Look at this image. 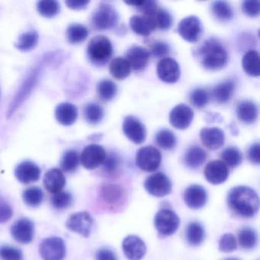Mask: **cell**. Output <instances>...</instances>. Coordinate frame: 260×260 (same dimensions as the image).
Instances as JSON below:
<instances>
[{
    "label": "cell",
    "instance_id": "6da1fadb",
    "mask_svg": "<svg viewBox=\"0 0 260 260\" xmlns=\"http://www.w3.org/2000/svg\"><path fill=\"white\" fill-rule=\"evenodd\" d=\"M228 204L233 212L245 218L253 217L259 208L258 194L247 186H237L228 193Z\"/></svg>",
    "mask_w": 260,
    "mask_h": 260
},
{
    "label": "cell",
    "instance_id": "7a4b0ae2",
    "mask_svg": "<svg viewBox=\"0 0 260 260\" xmlns=\"http://www.w3.org/2000/svg\"><path fill=\"white\" fill-rule=\"evenodd\" d=\"M57 60L58 59H57V54L51 53V54L45 56V57L39 62V64L31 70V72L29 73L28 77L21 86L20 89L16 93L14 100L10 104L8 112H7V118H10L17 110L18 108L20 107L21 105L29 96L30 94L31 93L33 89L37 85L42 72H43V69H45L48 63L57 62Z\"/></svg>",
    "mask_w": 260,
    "mask_h": 260
},
{
    "label": "cell",
    "instance_id": "3957f363",
    "mask_svg": "<svg viewBox=\"0 0 260 260\" xmlns=\"http://www.w3.org/2000/svg\"><path fill=\"white\" fill-rule=\"evenodd\" d=\"M201 63L205 69L219 71L223 69L228 60V54L223 45L216 39H208L199 50Z\"/></svg>",
    "mask_w": 260,
    "mask_h": 260
},
{
    "label": "cell",
    "instance_id": "277c9868",
    "mask_svg": "<svg viewBox=\"0 0 260 260\" xmlns=\"http://www.w3.org/2000/svg\"><path fill=\"white\" fill-rule=\"evenodd\" d=\"M113 54V48L109 39L105 36H96L89 42L87 56L91 63L96 66L106 64Z\"/></svg>",
    "mask_w": 260,
    "mask_h": 260
},
{
    "label": "cell",
    "instance_id": "5b68a950",
    "mask_svg": "<svg viewBox=\"0 0 260 260\" xmlns=\"http://www.w3.org/2000/svg\"><path fill=\"white\" fill-rule=\"evenodd\" d=\"M118 14L112 6L101 4L92 14L91 24L95 29L106 31L116 25Z\"/></svg>",
    "mask_w": 260,
    "mask_h": 260
},
{
    "label": "cell",
    "instance_id": "8992f818",
    "mask_svg": "<svg viewBox=\"0 0 260 260\" xmlns=\"http://www.w3.org/2000/svg\"><path fill=\"white\" fill-rule=\"evenodd\" d=\"M100 199L106 208L111 211H115L119 209L125 203V191L120 185L105 184L100 189Z\"/></svg>",
    "mask_w": 260,
    "mask_h": 260
},
{
    "label": "cell",
    "instance_id": "52a82bcc",
    "mask_svg": "<svg viewBox=\"0 0 260 260\" xmlns=\"http://www.w3.org/2000/svg\"><path fill=\"white\" fill-rule=\"evenodd\" d=\"M39 252L44 260H63L66 246L60 237H48L41 243Z\"/></svg>",
    "mask_w": 260,
    "mask_h": 260
},
{
    "label": "cell",
    "instance_id": "ba28073f",
    "mask_svg": "<svg viewBox=\"0 0 260 260\" xmlns=\"http://www.w3.org/2000/svg\"><path fill=\"white\" fill-rule=\"evenodd\" d=\"M161 160V153L157 149L151 146L142 147L137 153V166L143 171H155L159 168Z\"/></svg>",
    "mask_w": 260,
    "mask_h": 260
},
{
    "label": "cell",
    "instance_id": "9c48e42d",
    "mask_svg": "<svg viewBox=\"0 0 260 260\" xmlns=\"http://www.w3.org/2000/svg\"><path fill=\"white\" fill-rule=\"evenodd\" d=\"M179 220L177 214L170 209H162L156 214L154 225L159 234L170 236L174 234L179 228Z\"/></svg>",
    "mask_w": 260,
    "mask_h": 260
},
{
    "label": "cell",
    "instance_id": "30bf717a",
    "mask_svg": "<svg viewBox=\"0 0 260 260\" xmlns=\"http://www.w3.org/2000/svg\"><path fill=\"white\" fill-rule=\"evenodd\" d=\"M144 188L155 197H164L171 192L172 183L164 173H157L148 176L144 182Z\"/></svg>",
    "mask_w": 260,
    "mask_h": 260
},
{
    "label": "cell",
    "instance_id": "8fae6325",
    "mask_svg": "<svg viewBox=\"0 0 260 260\" xmlns=\"http://www.w3.org/2000/svg\"><path fill=\"white\" fill-rule=\"evenodd\" d=\"M178 32L186 42L191 43L198 42L202 32V25L200 19L194 16L185 18L179 22Z\"/></svg>",
    "mask_w": 260,
    "mask_h": 260
},
{
    "label": "cell",
    "instance_id": "7c38bea8",
    "mask_svg": "<svg viewBox=\"0 0 260 260\" xmlns=\"http://www.w3.org/2000/svg\"><path fill=\"white\" fill-rule=\"evenodd\" d=\"M106 157V150L98 144H90L85 147L80 156L82 165L87 170H94L103 165Z\"/></svg>",
    "mask_w": 260,
    "mask_h": 260
},
{
    "label": "cell",
    "instance_id": "4fadbf2b",
    "mask_svg": "<svg viewBox=\"0 0 260 260\" xmlns=\"http://www.w3.org/2000/svg\"><path fill=\"white\" fill-rule=\"evenodd\" d=\"M93 225V219L88 212H79L72 214L66 223L67 228L76 234L89 237Z\"/></svg>",
    "mask_w": 260,
    "mask_h": 260
},
{
    "label": "cell",
    "instance_id": "5bb4252c",
    "mask_svg": "<svg viewBox=\"0 0 260 260\" xmlns=\"http://www.w3.org/2000/svg\"><path fill=\"white\" fill-rule=\"evenodd\" d=\"M122 128L125 136L135 144H141L145 141L147 137L145 126L135 116L129 115L126 117Z\"/></svg>",
    "mask_w": 260,
    "mask_h": 260
},
{
    "label": "cell",
    "instance_id": "9a60e30c",
    "mask_svg": "<svg viewBox=\"0 0 260 260\" xmlns=\"http://www.w3.org/2000/svg\"><path fill=\"white\" fill-rule=\"evenodd\" d=\"M157 75L162 81L167 83H175L180 77L179 63L174 59L166 57L158 63Z\"/></svg>",
    "mask_w": 260,
    "mask_h": 260
},
{
    "label": "cell",
    "instance_id": "2e32d148",
    "mask_svg": "<svg viewBox=\"0 0 260 260\" xmlns=\"http://www.w3.org/2000/svg\"><path fill=\"white\" fill-rule=\"evenodd\" d=\"M193 118L194 113L191 108L186 105L179 104L170 112V124L179 130H185L189 127Z\"/></svg>",
    "mask_w": 260,
    "mask_h": 260
},
{
    "label": "cell",
    "instance_id": "e0dca14e",
    "mask_svg": "<svg viewBox=\"0 0 260 260\" xmlns=\"http://www.w3.org/2000/svg\"><path fill=\"white\" fill-rule=\"evenodd\" d=\"M123 252L129 260H141L145 255L147 247L140 237L127 236L122 243Z\"/></svg>",
    "mask_w": 260,
    "mask_h": 260
},
{
    "label": "cell",
    "instance_id": "ac0fdd59",
    "mask_svg": "<svg viewBox=\"0 0 260 260\" xmlns=\"http://www.w3.org/2000/svg\"><path fill=\"white\" fill-rule=\"evenodd\" d=\"M11 234L16 241L28 244L32 242L34 238V223L28 219H20L12 226Z\"/></svg>",
    "mask_w": 260,
    "mask_h": 260
},
{
    "label": "cell",
    "instance_id": "d6986e66",
    "mask_svg": "<svg viewBox=\"0 0 260 260\" xmlns=\"http://www.w3.org/2000/svg\"><path fill=\"white\" fill-rule=\"evenodd\" d=\"M204 175L208 182L213 185H219L228 179L229 172L223 161L213 160L207 164Z\"/></svg>",
    "mask_w": 260,
    "mask_h": 260
},
{
    "label": "cell",
    "instance_id": "ffe728a7",
    "mask_svg": "<svg viewBox=\"0 0 260 260\" xmlns=\"http://www.w3.org/2000/svg\"><path fill=\"white\" fill-rule=\"evenodd\" d=\"M184 201L188 208L200 209L206 205L208 194L206 190L201 185H191L184 193Z\"/></svg>",
    "mask_w": 260,
    "mask_h": 260
},
{
    "label": "cell",
    "instance_id": "44dd1931",
    "mask_svg": "<svg viewBox=\"0 0 260 260\" xmlns=\"http://www.w3.org/2000/svg\"><path fill=\"white\" fill-rule=\"evenodd\" d=\"M150 57V52L146 48L141 46H135L127 51L125 59L128 62L131 69L139 72L145 69Z\"/></svg>",
    "mask_w": 260,
    "mask_h": 260
},
{
    "label": "cell",
    "instance_id": "7402d4cb",
    "mask_svg": "<svg viewBox=\"0 0 260 260\" xmlns=\"http://www.w3.org/2000/svg\"><path fill=\"white\" fill-rule=\"evenodd\" d=\"M41 169L31 161H23L19 164L15 170V175L19 182L28 184L39 180L41 176Z\"/></svg>",
    "mask_w": 260,
    "mask_h": 260
},
{
    "label": "cell",
    "instance_id": "603a6c76",
    "mask_svg": "<svg viewBox=\"0 0 260 260\" xmlns=\"http://www.w3.org/2000/svg\"><path fill=\"white\" fill-rule=\"evenodd\" d=\"M200 138L202 144L209 150H217L224 144V133L218 127H205L201 131Z\"/></svg>",
    "mask_w": 260,
    "mask_h": 260
},
{
    "label": "cell",
    "instance_id": "cb8c5ba5",
    "mask_svg": "<svg viewBox=\"0 0 260 260\" xmlns=\"http://www.w3.org/2000/svg\"><path fill=\"white\" fill-rule=\"evenodd\" d=\"M66 178L63 172L59 169H51L45 173L44 185L47 191L52 194L60 192L64 188Z\"/></svg>",
    "mask_w": 260,
    "mask_h": 260
},
{
    "label": "cell",
    "instance_id": "d4e9b609",
    "mask_svg": "<svg viewBox=\"0 0 260 260\" xmlns=\"http://www.w3.org/2000/svg\"><path fill=\"white\" fill-rule=\"evenodd\" d=\"M130 27L134 32L142 36H150L156 28L154 20L144 15L132 16L130 19Z\"/></svg>",
    "mask_w": 260,
    "mask_h": 260
},
{
    "label": "cell",
    "instance_id": "484cf974",
    "mask_svg": "<svg viewBox=\"0 0 260 260\" xmlns=\"http://www.w3.org/2000/svg\"><path fill=\"white\" fill-rule=\"evenodd\" d=\"M78 116L77 108L71 103H63L57 106L55 109V118L60 124L72 125Z\"/></svg>",
    "mask_w": 260,
    "mask_h": 260
},
{
    "label": "cell",
    "instance_id": "4316f807",
    "mask_svg": "<svg viewBox=\"0 0 260 260\" xmlns=\"http://www.w3.org/2000/svg\"><path fill=\"white\" fill-rule=\"evenodd\" d=\"M237 115L245 124H252L258 118V108L251 101H243L237 106Z\"/></svg>",
    "mask_w": 260,
    "mask_h": 260
},
{
    "label": "cell",
    "instance_id": "83f0119b",
    "mask_svg": "<svg viewBox=\"0 0 260 260\" xmlns=\"http://www.w3.org/2000/svg\"><path fill=\"white\" fill-rule=\"evenodd\" d=\"M259 54L257 51H249L243 57L242 63L245 72L252 77H258L260 74Z\"/></svg>",
    "mask_w": 260,
    "mask_h": 260
},
{
    "label": "cell",
    "instance_id": "f1b7e54d",
    "mask_svg": "<svg viewBox=\"0 0 260 260\" xmlns=\"http://www.w3.org/2000/svg\"><path fill=\"white\" fill-rule=\"evenodd\" d=\"M235 89V83L233 80H226L219 83L214 90H213V96L216 102L220 104L228 103Z\"/></svg>",
    "mask_w": 260,
    "mask_h": 260
},
{
    "label": "cell",
    "instance_id": "f546056e",
    "mask_svg": "<svg viewBox=\"0 0 260 260\" xmlns=\"http://www.w3.org/2000/svg\"><path fill=\"white\" fill-rule=\"evenodd\" d=\"M130 65L125 58L117 57L111 62L109 71L111 75L118 80H122L127 78L131 74Z\"/></svg>",
    "mask_w": 260,
    "mask_h": 260
},
{
    "label": "cell",
    "instance_id": "4dcf8cb0",
    "mask_svg": "<svg viewBox=\"0 0 260 260\" xmlns=\"http://www.w3.org/2000/svg\"><path fill=\"white\" fill-rule=\"evenodd\" d=\"M207 159V153L203 149L199 147H192L187 150L184 157L187 167L196 169L201 167Z\"/></svg>",
    "mask_w": 260,
    "mask_h": 260
},
{
    "label": "cell",
    "instance_id": "1f68e13d",
    "mask_svg": "<svg viewBox=\"0 0 260 260\" xmlns=\"http://www.w3.org/2000/svg\"><path fill=\"white\" fill-rule=\"evenodd\" d=\"M185 238L191 246H199L205 239L203 226L198 222H191L185 230Z\"/></svg>",
    "mask_w": 260,
    "mask_h": 260
},
{
    "label": "cell",
    "instance_id": "d6a6232c",
    "mask_svg": "<svg viewBox=\"0 0 260 260\" xmlns=\"http://www.w3.org/2000/svg\"><path fill=\"white\" fill-rule=\"evenodd\" d=\"M89 36V31L84 25L80 24H73L67 30V38L68 42L73 45L82 43Z\"/></svg>",
    "mask_w": 260,
    "mask_h": 260
},
{
    "label": "cell",
    "instance_id": "836d02e7",
    "mask_svg": "<svg viewBox=\"0 0 260 260\" xmlns=\"http://www.w3.org/2000/svg\"><path fill=\"white\" fill-rule=\"evenodd\" d=\"M39 42V34L36 31H29L19 36L15 47L19 51H29L34 49Z\"/></svg>",
    "mask_w": 260,
    "mask_h": 260
},
{
    "label": "cell",
    "instance_id": "e575fe53",
    "mask_svg": "<svg viewBox=\"0 0 260 260\" xmlns=\"http://www.w3.org/2000/svg\"><path fill=\"white\" fill-rule=\"evenodd\" d=\"M211 11L215 18L222 22L231 20L234 16L232 7L226 1H216L213 3Z\"/></svg>",
    "mask_w": 260,
    "mask_h": 260
},
{
    "label": "cell",
    "instance_id": "d590c367",
    "mask_svg": "<svg viewBox=\"0 0 260 260\" xmlns=\"http://www.w3.org/2000/svg\"><path fill=\"white\" fill-rule=\"evenodd\" d=\"M148 17L152 18L156 23V28L161 30L169 29L173 24V18L170 13L159 7L155 9Z\"/></svg>",
    "mask_w": 260,
    "mask_h": 260
},
{
    "label": "cell",
    "instance_id": "8d00e7d4",
    "mask_svg": "<svg viewBox=\"0 0 260 260\" xmlns=\"http://www.w3.org/2000/svg\"><path fill=\"white\" fill-rule=\"evenodd\" d=\"M37 10L39 14L43 17L51 18L57 16L60 11V4L54 0H42L37 4Z\"/></svg>",
    "mask_w": 260,
    "mask_h": 260
},
{
    "label": "cell",
    "instance_id": "74e56055",
    "mask_svg": "<svg viewBox=\"0 0 260 260\" xmlns=\"http://www.w3.org/2000/svg\"><path fill=\"white\" fill-rule=\"evenodd\" d=\"M80 161V156L76 150H68L62 156L60 167L67 173H74L78 168Z\"/></svg>",
    "mask_w": 260,
    "mask_h": 260
},
{
    "label": "cell",
    "instance_id": "f35d334b",
    "mask_svg": "<svg viewBox=\"0 0 260 260\" xmlns=\"http://www.w3.org/2000/svg\"><path fill=\"white\" fill-rule=\"evenodd\" d=\"M97 92H98L99 96L103 101H110L116 95V84L112 80H102L97 86Z\"/></svg>",
    "mask_w": 260,
    "mask_h": 260
},
{
    "label": "cell",
    "instance_id": "ab89813d",
    "mask_svg": "<svg viewBox=\"0 0 260 260\" xmlns=\"http://www.w3.org/2000/svg\"><path fill=\"white\" fill-rule=\"evenodd\" d=\"M156 144L164 150H172L176 145V138L171 131L162 129L155 137Z\"/></svg>",
    "mask_w": 260,
    "mask_h": 260
},
{
    "label": "cell",
    "instance_id": "60d3db41",
    "mask_svg": "<svg viewBox=\"0 0 260 260\" xmlns=\"http://www.w3.org/2000/svg\"><path fill=\"white\" fill-rule=\"evenodd\" d=\"M84 115L86 121L91 124H96L103 120L104 110L96 103H88L84 109Z\"/></svg>",
    "mask_w": 260,
    "mask_h": 260
},
{
    "label": "cell",
    "instance_id": "b9f144b4",
    "mask_svg": "<svg viewBox=\"0 0 260 260\" xmlns=\"http://www.w3.org/2000/svg\"><path fill=\"white\" fill-rule=\"evenodd\" d=\"M22 197L24 202L28 206L36 208L43 202L44 192L39 187H31L24 191Z\"/></svg>",
    "mask_w": 260,
    "mask_h": 260
},
{
    "label": "cell",
    "instance_id": "7bdbcfd3",
    "mask_svg": "<svg viewBox=\"0 0 260 260\" xmlns=\"http://www.w3.org/2000/svg\"><path fill=\"white\" fill-rule=\"evenodd\" d=\"M238 240L240 246L245 249H251L256 246L257 234L254 230L246 228L239 232Z\"/></svg>",
    "mask_w": 260,
    "mask_h": 260
},
{
    "label": "cell",
    "instance_id": "ee69618b",
    "mask_svg": "<svg viewBox=\"0 0 260 260\" xmlns=\"http://www.w3.org/2000/svg\"><path fill=\"white\" fill-rule=\"evenodd\" d=\"M221 159L223 164L231 168H235L241 164L243 156L240 150L236 147H228L221 153Z\"/></svg>",
    "mask_w": 260,
    "mask_h": 260
},
{
    "label": "cell",
    "instance_id": "f6af8a7d",
    "mask_svg": "<svg viewBox=\"0 0 260 260\" xmlns=\"http://www.w3.org/2000/svg\"><path fill=\"white\" fill-rule=\"evenodd\" d=\"M73 202L72 194L68 191H61L55 193L51 198V204L54 208L63 210L71 206Z\"/></svg>",
    "mask_w": 260,
    "mask_h": 260
},
{
    "label": "cell",
    "instance_id": "bcb514c9",
    "mask_svg": "<svg viewBox=\"0 0 260 260\" xmlns=\"http://www.w3.org/2000/svg\"><path fill=\"white\" fill-rule=\"evenodd\" d=\"M0 260H23L22 251L14 246H0Z\"/></svg>",
    "mask_w": 260,
    "mask_h": 260
},
{
    "label": "cell",
    "instance_id": "7dc6e473",
    "mask_svg": "<svg viewBox=\"0 0 260 260\" xmlns=\"http://www.w3.org/2000/svg\"><path fill=\"white\" fill-rule=\"evenodd\" d=\"M190 100L196 107L203 108L208 104L209 95L205 89L198 88L191 92Z\"/></svg>",
    "mask_w": 260,
    "mask_h": 260
},
{
    "label": "cell",
    "instance_id": "c3c4849f",
    "mask_svg": "<svg viewBox=\"0 0 260 260\" xmlns=\"http://www.w3.org/2000/svg\"><path fill=\"white\" fill-rule=\"evenodd\" d=\"M237 248V240L231 234H225L220 237L219 249L223 252H231Z\"/></svg>",
    "mask_w": 260,
    "mask_h": 260
},
{
    "label": "cell",
    "instance_id": "681fc988",
    "mask_svg": "<svg viewBox=\"0 0 260 260\" xmlns=\"http://www.w3.org/2000/svg\"><path fill=\"white\" fill-rule=\"evenodd\" d=\"M119 158L117 156L115 153H110L109 155H106V159L103 162V171L107 174H112L115 173L119 167Z\"/></svg>",
    "mask_w": 260,
    "mask_h": 260
},
{
    "label": "cell",
    "instance_id": "f907efd6",
    "mask_svg": "<svg viewBox=\"0 0 260 260\" xmlns=\"http://www.w3.org/2000/svg\"><path fill=\"white\" fill-rule=\"evenodd\" d=\"M155 57H164L170 54V48L168 44L161 41L153 42L150 48V53Z\"/></svg>",
    "mask_w": 260,
    "mask_h": 260
},
{
    "label": "cell",
    "instance_id": "816d5d0a",
    "mask_svg": "<svg viewBox=\"0 0 260 260\" xmlns=\"http://www.w3.org/2000/svg\"><path fill=\"white\" fill-rule=\"evenodd\" d=\"M243 10L246 16L256 17L260 13V2L258 0H250L243 3Z\"/></svg>",
    "mask_w": 260,
    "mask_h": 260
},
{
    "label": "cell",
    "instance_id": "f5cc1de1",
    "mask_svg": "<svg viewBox=\"0 0 260 260\" xmlns=\"http://www.w3.org/2000/svg\"><path fill=\"white\" fill-rule=\"evenodd\" d=\"M13 210L12 207L4 199L0 198V223H6L13 217Z\"/></svg>",
    "mask_w": 260,
    "mask_h": 260
},
{
    "label": "cell",
    "instance_id": "db71d44e",
    "mask_svg": "<svg viewBox=\"0 0 260 260\" xmlns=\"http://www.w3.org/2000/svg\"><path fill=\"white\" fill-rule=\"evenodd\" d=\"M248 158L252 164L258 165L260 162V145L258 143L252 144L248 151Z\"/></svg>",
    "mask_w": 260,
    "mask_h": 260
},
{
    "label": "cell",
    "instance_id": "11a10c76",
    "mask_svg": "<svg viewBox=\"0 0 260 260\" xmlns=\"http://www.w3.org/2000/svg\"><path fill=\"white\" fill-rule=\"evenodd\" d=\"M96 260H118L115 252L109 249H101L96 252Z\"/></svg>",
    "mask_w": 260,
    "mask_h": 260
},
{
    "label": "cell",
    "instance_id": "9f6ffc18",
    "mask_svg": "<svg viewBox=\"0 0 260 260\" xmlns=\"http://www.w3.org/2000/svg\"><path fill=\"white\" fill-rule=\"evenodd\" d=\"M65 3L69 8L74 10H80L86 9L88 4H89V1H86V0H68Z\"/></svg>",
    "mask_w": 260,
    "mask_h": 260
},
{
    "label": "cell",
    "instance_id": "6f0895ef",
    "mask_svg": "<svg viewBox=\"0 0 260 260\" xmlns=\"http://www.w3.org/2000/svg\"><path fill=\"white\" fill-rule=\"evenodd\" d=\"M224 260H239L238 258H226V259Z\"/></svg>",
    "mask_w": 260,
    "mask_h": 260
}]
</instances>
